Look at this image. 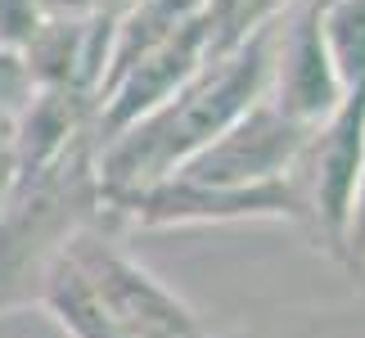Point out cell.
<instances>
[{"label": "cell", "mask_w": 365, "mask_h": 338, "mask_svg": "<svg viewBox=\"0 0 365 338\" xmlns=\"http://www.w3.org/2000/svg\"><path fill=\"white\" fill-rule=\"evenodd\" d=\"M271 68H275V19L257 27L230 54L207 59L172 100H163L126 131L104 140L95 149L100 208L108 212L113 203L158 185L203 145H212L230 122H240L271 91Z\"/></svg>", "instance_id": "1"}, {"label": "cell", "mask_w": 365, "mask_h": 338, "mask_svg": "<svg viewBox=\"0 0 365 338\" xmlns=\"http://www.w3.org/2000/svg\"><path fill=\"white\" fill-rule=\"evenodd\" d=\"M36 302L68 338H212L203 320L126 252L104 221L68 239Z\"/></svg>", "instance_id": "2"}, {"label": "cell", "mask_w": 365, "mask_h": 338, "mask_svg": "<svg viewBox=\"0 0 365 338\" xmlns=\"http://www.w3.org/2000/svg\"><path fill=\"white\" fill-rule=\"evenodd\" d=\"M95 221H104L95 135L77 140L68 153L36 172H14L0 199V312L36 302L54 257L77 230Z\"/></svg>", "instance_id": "3"}, {"label": "cell", "mask_w": 365, "mask_h": 338, "mask_svg": "<svg viewBox=\"0 0 365 338\" xmlns=\"http://www.w3.org/2000/svg\"><path fill=\"white\" fill-rule=\"evenodd\" d=\"M312 131L316 126L293 122L271 95H262L240 122H230L212 145H203L190 163H180L172 176L194 180V185H217V190L275 185V180L293 176V167H298Z\"/></svg>", "instance_id": "4"}, {"label": "cell", "mask_w": 365, "mask_h": 338, "mask_svg": "<svg viewBox=\"0 0 365 338\" xmlns=\"http://www.w3.org/2000/svg\"><path fill=\"white\" fill-rule=\"evenodd\" d=\"M347 266L365 262V163H361V185H356V203H352V225H347Z\"/></svg>", "instance_id": "5"}]
</instances>
